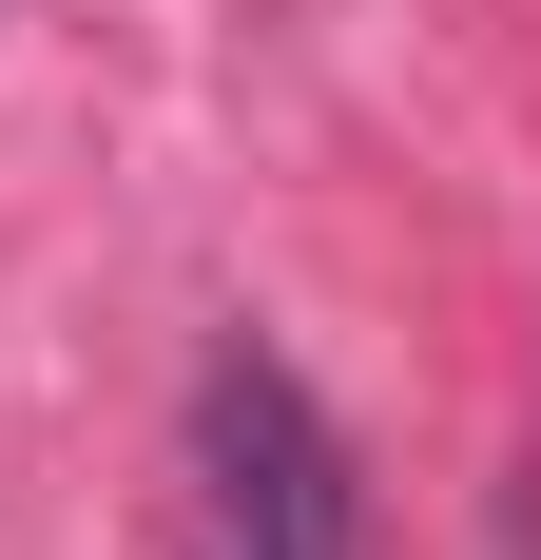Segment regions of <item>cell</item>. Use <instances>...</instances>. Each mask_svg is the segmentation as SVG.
Masks as SVG:
<instances>
[{"label": "cell", "instance_id": "1", "mask_svg": "<svg viewBox=\"0 0 541 560\" xmlns=\"http://www.w3.org/2000/svg\"><path fill=\"white\" fill-rule=\"evenodd\" d=\"M194 483H214V541L232 560H368V522H348V445H329V406L270 368V348H214L194 368Z\"/></svg>", "mask_w": 541, "mask_h": 560}, {"label": "cell", "instance_id": "2", "mask_svg": "<svg viewBox=\"0 0 541 560\" xmlns=\"http://www.w3.org/2000/svg\"><path fill=\"white\" fill-rule=\"evenodd\" d=\"M194 560H232V541H214V522H194Z\"/></svg>", "mask_w": 541, "mask_h": 560}]
</instances>
